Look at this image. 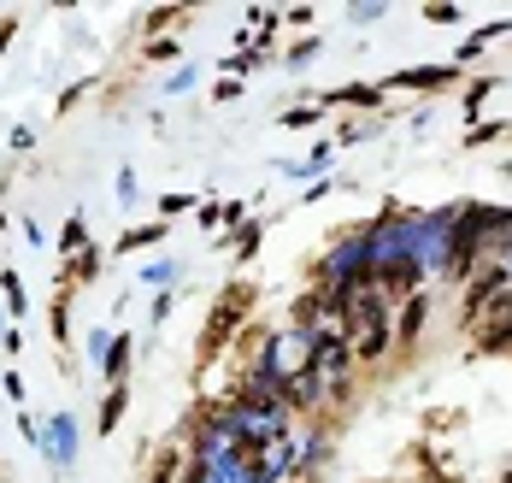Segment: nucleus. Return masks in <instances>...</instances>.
I'll return each mask as SVG.
<instances>
[{
    "instance_id": "1",
    "label": "nucleus",
    "mask_w": 512,
    "mask_h": 483,
    "mask_svg": "<svg viewBox=\"0 0 512 483\" xmlns=\"http://www.w3.org/2000/svg\"><path fill=\"white\" fill-rule=\"evenodd\" d=\"M242 319H248V289H224V295H218V307H212V324H206V336H201V354H206V360L218 354L224 330H236Z\"/></svg>"
},
{
    "instance_id": "2",
    "label": "nucleus",
    "mask_w": 512,
    "mask_h": 483,
    "mask_svg": "<svg viewBox=\"0 0 512 483\" xmlns=\"http://www.w3.org/2000/svg\"><path fill=\"white\" fill-rule=\"evenodd\" d=\"M512 342V295L489 301V319H477V348H507Z\"/></svg>"
},
{
    "instance_id": "3",
    "label": "nucleus",
    "mask_w": 512,
    "mask_h": 483,
    "mask_svg": "<svg viewBox=\"0 0 512 483\" xmlns=\"http://www.w3.org/2000/svg\"><path fill=\"white\" fill-rule=\"evenodd\" d=\"M424 319H430V301H424V295H407V313H401V348H407V342H418Z\"/></svg>"
}]
</instances>
